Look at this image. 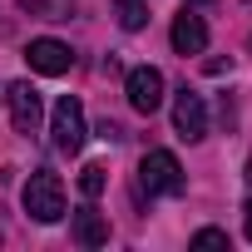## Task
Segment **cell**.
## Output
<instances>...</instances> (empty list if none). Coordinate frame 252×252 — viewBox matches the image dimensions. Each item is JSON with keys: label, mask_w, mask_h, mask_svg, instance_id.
I'll return each mask as SVG.
<instances>
[{"label": "cell", "mask_w": 252, "mask_h": 252, "mask_svg": "<svg viewBox=\"0 0 252 252\" xmlns=\"http://www.w3.org/2000/svg\"><path fill=\"white\" fill-rule=\"evenodd\" d=\"M104 183H109V178H104V168H99V163H84V168H79V193H84V198H99V193H104Z\"/></svg>", "instance_id": "11"}, {"label": "cell", "mask_w": 252, "mask_h": 252, "mask_svg": "<svg viewBox=\"0 0 252 252\" xmlns=\"http://www.w3.org/2000/svg\"><path fill=\"white\" fill-rule=\"evenodd\" d=\"M139 188H144L149 198H158V193H183V188H188L183 163H178L168 149H149V154L139 158Z\"/></svg>", "instance_id": "2"}, {"label": "cell", "mask_w": 252, "mask_h": 252, "mask_svg": "<svg viewBox=\"0 0 252 252\" xmlns=\"http://www.w3.org/2000/svg\"><path fill=\"white\" fill-rule=\"evenodd\" d=\"M20 203H25V213H30L35 222H60V218H64V183H60V173H50V168L30 173Z\"/></svg>", "instance_id": "1"}, {"label": "cell", "mask_w": 252, "mask_h": 252, "mask_svg": "<svg viewBox=\"0 0 252 252\" xmlns=\"http://www.w3.org/2000/svg\"><path fill=\"white\" fill-rule=\"evenodd\" d=\"M114 5H119V25L124 30H144L149 25V5L144 0H114Z\"/></svg>", "instance_id": "10"}, {"label": "cell", "mask_w": 252, "mask_h": 252, "mask_svg": "<svg viewBox=\"0 0 252 252\" xmlns=\"http://www.w3.org/2000/svg\"><path fill=\"white\" fill-rule=\"evenodd\" d=\"M124 94H129V109L154 114L163 104V74L154 64H139V69H129V79H124Z\"/></svg>", "instance_id": "5"}, {"label": "cell", "mask_w": 252, "mask_h": 252, "mask_svg": "<svg viewBox=\"0 0 252 252\" xmlns=\"http://www.w3.org/2000/svg\"><path fill=\"white\" fill-rule=\"evenodd\" d=\"M188 5H208V0H188Z\"/></svg>", "instance_id": "15"}, {"label": "cell", "mask_w": 252, "mask_h": 252, "mask_svg": "<svg viewBox=\"0 0 252 252\" xmlns=\"http://www.w3.org/2000/svg\"><path fill=\"white\" fill-rule=\"evenodd\" d=\"M74 242H79V247H104V242H109V218H104L94 203L74 208Z\"/></svg>", "instance_id": "9"}, {"label": "cell", "mask_w": 252, "mask_h": 252, "mask_svg": "<svg viewBox=\"0 0 252 252\" xmlns=\"http://www.w3.org/2000/svg\"><path fill=\"white\" fill-rule=\"evenodd\" d=\"M173 129H178L183 144H203V139H208V104H203V94H193L188 84L173 94Z\"/></svg>", "instance_id": "4"}, {"label": "cell", "mask_w": 252, "mask_h": 252, "mask_svg": "<svg viewBox=\"0 0 252 252\" xmlns=\"http://www.w3.org/2000/svg\"><path fill=\"white\" fill-rule=\"evenodd\" d=\"M193 247H227V232L222 227H203V232H193Z\"/></svg>", "instance_id": "13"}, {"label": "cell", "mask_w": 252, "mask_h": 252, "mask_svg": "<svg viewBox=\"0 0 252 252\" xmlns=\"http://www.w3.org/2000/svg\"><path fill=\"white\" fill-rule=\"evenodd\" d=\"M25 10L45 20H69V0H25Z\"/></svg>", "instance_id": "12"}, {"label": "cell", "mask_w": 252, "mask_h": 252, "mask_svg": "<svg viewBox=\"0 0 252 252\" xmlns=\"http://www.w3.org/2000/svg\"><path fill=\"white\" fill-rule=\"evenodd\" d=\"M25 64H30L35 74H69V64H74V50H69V45H60V40H30V50H25Z\"/></svg>", "instance_id": "7"}, {"label": "cell", "mask_w": 252, "mask_h": 252, "mask_svg": "<svg viewBox=\"0 0 252 252\" xmlns=\"http://www.w3.org/2000/svg\"><path fill=\"white\" fill-rule=\"evenodd\" d=\"M247 218H242V232H247V242H252V198H247V208H242Z\"/></svg>", "instance_id": "14"}, {"label": "cell", "mask_w": 252, "mask_h": 252, "mask_svg": "<svg viewBox=\"0 0 252 252\" xmlns=\"http://www.w3.org/2000/svg\"><path fill=\"white\" fill-rule=\"evenodd\" d=\"M50 134H55V149H60V154H79V149H84V104H79L74 94H60V99H55Z\"/></svg>", "instance_id": "3"}, {"label": "cell", "mask_w": 252, "mask_h": 252, "mask_svg": "<svg viewBox=\"0 0 252 252\" xmlns=\"http://www.w3.org/2000/svg\"><path fill=\"white\" fill-rule=\"evenodd\" d=\"M5 104H10V124H15V134H35V129H40L45 109H40V94H35L25 79H15V84L5 89Z\"/></svg>", "instance_id": "6"}, {"label": "cell", "mask_w": 252, "mask_h": 252, "mask_svg": "<svg viewBox=\"0 0 252 252\" xmlns=\"http://www.w3.org/2000/svg\"><path fill=\"white\" fill-rule=\"evenodd\" d=\"M173 50H178L183 60L208 50V25H203V15H188V10H183V15L173 20Z\"/></svg>", "instance_id": "8"}, {"label": "cell", "mask_w": 252, "mask_h": 252, "mask_svg": "<svg viewBox=\"0 0 252 252\" xmlns=\"http://www.w3.org/2000/svg\"><path fill=\"white\" fill-rule=\"evenodd\" d=\"M247 183H252V163H247Z\"/></svg>", "instance_id": "16"}]
</instances>
